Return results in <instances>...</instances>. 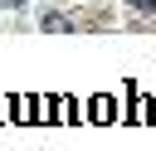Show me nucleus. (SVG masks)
Here are the masks:
<instances>
[{
	"label": "nucleus",
	"mask_w": 156,
	"mask_h": 151,
	"mask_svg": "<svg viewBox=\"0 0 156 151\" xmlns=\"http://www.w3.org/2000/svg\"><path fill=\"white\" fill-rule=\"evenodd\" d=\"M39 29H49V34H68V29H73V19H63V15H44V19H39Z\"/></svg>",
	"instance_id": "nucleus-1"
}]
</instances>
